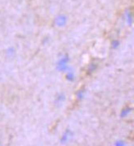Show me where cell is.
Wrapping results in <instances>:
<instances>
[{"instance_id":"1","label":"cell","mask_w":134,"mask_h":146,"mask_svg":"<svg viewBox=\"0 0 134 146\" xmlns=\"http://www.w3.org/2000/svg\"><path fill=\"white\" fill-rule=\"evenodd\" d=\"M67 21H68V17L63 13H61V14L57 15L54 19V22L59 27L64 26L65 25H66Z\"/></svg>"}]
</instances>
